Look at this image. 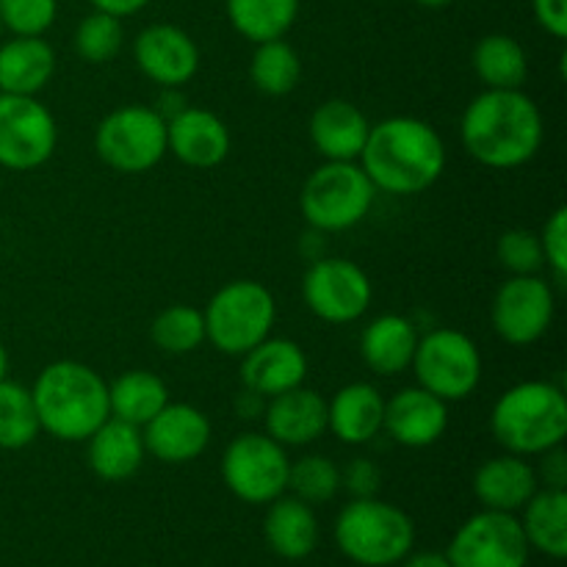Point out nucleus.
Instances as JSON below:
<instances>
[{
  "mask_svg": "<svg viewBox=\"0 0 567 567\" xmlns=\"http://www.w3.org/2000/svg\"><path fill=\"white\" fill-rule=\"evenodd\" d=\"M463 147L487 169H518L543 144V114L524 89H485L460 125Z\"/></svg>",
  "mask_w": 567,
  "mask_h": 567,
  "instance_id": "obj_1",
  "label": "nucleus"
},
{
  "mask_svg": "<svg viewBox=\"0 0 567 567\" xmlns=\"http://www.w3.org/2000/svg\"><path fill=\"white\" fill-rule=\"evenodd\" d=\"M358 161L377 192L413 197L441 181L446 169V144L430 122L391 116L371 125Z\"/></svg>",
  "mask_w": 567,
  "mask_h": 567,
  "instance_id": "obj_2",
  "label": "nucleus"
},
{
  "mask_svg": "<svg viewBox=\"0 0 567 567\" xmlns=\"http://www.w3.org/2000/svg\"><path fill=\"white\" fill-rule=\"evenodd\" d=\"M31 396L42 432L64 443L89 441L111 419L109 382L78 360H59L42 369Z\"/></svg>",
  "mask_w": 567,
  "mask_h": 567,
  "instance_id": "obj_3",
  "label": "nucleus"
},
{
  "mask_svg": "<svg viewBox=\"0 0 567 567\" xmlns=\"http://www.w3.org/2000/svg\"><path fill=\"white\" fill-rule=\"evenodd\" d=\"M491 432L507 454L537 457L567 437V399L554 382H518L498 396Z\"/></svg>",
  "mask_w": 567,
  "mask_h": 567,
  "instance_id": "obj_4",
  "label": "nucleus"
},
{
  "mask_svg": "<svg viewBox=\"0 0 567 567\" xmlns=\"http://www.w3.org/2000/svg\"><path fill=\"white\" fill-rule=\"evenodd\" d=\"M415 526L404 509L380 498H354L336 520V543L363 567L396 565L413 551Z\"/></svg>",
  "mask_w": 567,
  "mask_h": 567,
  "instance_id": "obj_5",
  "label": "nucleus"
},
{
  "mask_svg": "<svg viewBox=\"0 0 567 567\" xmlns=\"http://www.w3.org/2000/svg\"><path fill=\"white\" fill-rule=\"evenodd\" d=\"M205 341L221 354L244 358L249 349L271 336L277 319L275 297L255 280H233L210 297L203 310Z\"/></svg>",
  "mask_w": 567,
  "mask_h": 567,
  "instance_id": "obj_6",
  "label": "nucleus"
},
{
  "mask_svg": "<svg viewBox=\"0 0 567 567\" xmlns=\"http://www.w3.org/2000/svg\"><path fill=\"white\" fill-rule=\"evenodd\" d=\"M377 188L354 161H327L310 172L299 194L305 221L321 233H343L369 216Z\"/></svg>",
  "mask_w": 567,
  "mask_h": 567,
  "instance_id": "obj_7",
  "label": "nucleus"
},
{
  "mask_svg": "<svg viewBox=\"0 0 567 567\" xmlns=\"http://www.w3.org/2000/svg\"><path fill=\"white\" fill-rule=\"evenodd\" d=\"M100 161L122 175H144L166 155V120L150 105H122L94 131Z\"/></svg>",
  "mask_w": 567,
  "mask_h": 567,
  "instance_id": "obj_8",
  "label": "nucleus"
},
{
  "mask_svg": "<svg viewBox=\"0 0 567 567\" xmlns=\"http://www.w3.org/2000/svg\"><path fill=\"white\" fill-rule=\"evenodd\" d=\"M410 369L424 391L435 393L446 404L463 402L482 382V354L465 332L441 327L419 338Z\"/></svg>",
  "mask_w": 567,
  "mask_h": 567,
  "instance_id": "obj_9",
  "label": "nucleus"
},
{
  "mask_svg": "<svg viewBox=\"0 0 567 567\" xmlns=\"http://www.w3.org/2000/svg\"><path fill=\"white\" fill-rule=\"evenodd\" d=\"M286 446L260 432H244L221 454V480L227 491L247 504H271L288 491Z\"/></svg>",
  "mask_w": 567,
  "mask_h": 567,
  "instance_id": "obj_10",
  "label": "nucleus"
},
{
  "mask_svg": "<svg viewBox=\"0 0 567 567\" xmlns=\"http://www.w3.org/2000/svg\"><path fill=\"white\" fill-rule=\"evenodd\" d=\"M59 144L53 114L25 94H0V166L31 172L48 164Z\"/></svg>",
  "mask_w": 567,
  "mask_h": 567,
  "instance_id": "obj_11",
  "label": "nucleus"
},
{
  "mask_svg": "<svg viewBox=\"0 0 567 567\" xmlns=\"http://www.w3.org/2000/svg\"><path fill=\"white\" fill-rule=\"evenodd\" d=\"M446 557L452 567H526L529 543L513 513L482 509L460 526Z\"/></svg>",
  "mask_w": 567,
  "mask_h": 567,
  "instance_id": "obj_12",
  "label": "nucleus"
},
{
  "mask_svg": "<svg viewBox=\"0 0 567 567\" xmlns=\"http://www.w3.org/2000/svg\"><path fill=\"white\" fill-rule=\"evenodd\" d=\"M554 288L540 275H509L493 297V330L509 347H532L554 321Z\"/></svg>",
  "mask_w": 567,
  "mask_h": 567,
  "instance_id": "obj_13",
  "label": "nucleus"
},
{
  "mask_svg": "<svg viewBox=\"0 0 567 567\" xmlns=\"http://www.w3.org/2000/svg\"><path fill=\"white\" fill-rule=\"evenodd\" d=\"M302 297L310 313L327 324H352L369 310L374 288L358 264L343 258L316 260L302 280Z\"/></svg>",
  "mask_w": 567,
  "mask_h": 567,
  "instance_id": "obj_14",
  "label": "nucleus"
},
{
  "mask_svg": "<svg viewBox=\"0 0 567 567\" xmlns=\"http://www.w3.org/2000/svg\"><path fill=\"white\" fill-rule=\"evenodd\" d=\"M133 59L142 75L161 89H181L199 70V48L183 28L169 22L147 25L133 42Z\"/></svg>",
  "mask_w": 567,
  "mask_h": 567,
  "instance_id": "obj_15",
  "label": "nucleus"
},
{
  "mask_svg": "<svg viewBox=\"0 0 567 567\" xmlns=\"http://www.w3.org/2000/svg\"><path fill=\"white\" fill-rule=\"evenodd\" d=\"M144 449L155 460L183 465L197 460L210 443V421L192 404H166L155 419L142 426Z\"/></svg>",
  "mask_w": 567,
  "mask_h": 567,
  "instance_id": "obj_16",
  "label": "nucleus"
},
{
  "mask_svg": "<svg viewBox=\"0 0 567 567\" xmlns=\"http://www.w3.org/2000/svg\"><path fill=\"white\" fill-rule=\"evenodd\" d=\"M449 408L435 393L424 391L421 385L402 388L385 399V419L382 430L393 443L408 449H426L446 435Z\"/></svg>",
  "mask_w": 567,
  "mask_h": 567,
  "instance_id": "obj_17",
  "label": "nucleus"
},
{
  "mask_svg": "<svg viewBox=\"0 0 567 567\" xmlns=\"http://www.w3.org/2000/svg\"><path fill=\"white\" fill-rule=\"evenodd\" d=\"M166 153L192 169H214L230 153V131L214 111L186 105L166 122Z\"/></svg>",
  "mask_w": 567,
  "mask_h": 567,
  "instance_id": "obj_18",
  "label": "nucleus"
},
{
  "mask_svg": "<svg viewBox=\"0 0 567 567\" xmlns=\"http://www.w3.org/2000/svg\"><path fill=\"white\" fill-rule=\"evenodd\" d=\"M305 377H308V354L291 338H266L241 358L244 388L264 399L299 388Z\"/></svg>",
  "mask_w": 567,
  "mask_h": 567,
  "instance_id": "obj_19",
  "label": "nucleus"
},
{
  "mask_svg": "<svg viewBox=\"0 0 567 567\" xmlns=\"http://www.w3.org/2000/svg\"><path fill=\"white\" fill-rule=\"evenodd\" d=\"M264 421L266 435L280 446H308L327 432V402L310 388H291L269 399Z\"/></svg>",
  "mask_w": 567,
  "mask_h": 567,
  "instance_id": "obj_20",
  "label": "nucleus"
},
{
  "mask_svg": "<svg viewBox=\"0 0 567 567\" xmlns=\"http://www.w3.org/2000/svg\"><path fill=\"white\" fill-rule=\"evenodd\" d=\"M369 131V116L341 97L321 103L310 116V142L327 161H358Z\"/></svg>",
  "mask_w": 567,
  "mask_h": 567,
  "instance_id": "obj_21",
  "label": "nucleus"
},
{
  "mask_svg": "<svg viewBox=\"0 0 567 567\" xmlns=\"http://www.w3.org/2000/svg\"><path fill=\"white\" fill-rule=\"evenodd\" d=\"M385 399L369 382H352L327 402V430L347 446H365L382 432Z\"/></svg>",
  "mask_w": 567,
  "mask_h": 567,
  "instance_id": "obj_22",
  "label": "nucleus"
},
{
  "mask_svg": "<svg viewBox=\"0 0 567 567\" xmlns=\"http://www.w3.org/2000/svg\"><path fill=\"white\" fill-rule=\"evenodd\" d=\"M535 465L526 463L518 454H502L480 465L474 474V493L485 509L496 513H518L537 493Z\"/></svg>",
  "mask_w": 567,
  "mask_h": 567,
  "instance_id": "obj_23",
  "label": "nucleus"
},
{
  "mask_svg": "<svg viewBox=\"0 0 567 567\" xmlns=\"http://www.w3.org/2000/svg\"><path fill=\"white\" fill-rule=\"evenodd\" d=\"M89 468L103 482H127L138 474L144 463L142 426L109 419L89 437Z\"/></svg>",
  "mask_w": 567,
  "mask_h": 567,
  "instance_id": "obj_24",
  "label": "nucleus"
},
{
  "mask_svg": "<svg viewBox=\"0 0 567 567\" xmlns=\"http://www.w3.org/2000/svg\"><path fill=\"white\" fill-rule=\"evenodd\" d=\"M419 332L408 316H377L360 336V358L374 374L396 377L413 365Z\"/></svg>",
  "mask_w": 567,
  "mask_h": 567,
  "instance_id": "obj_25",
  "label": "nucleus"
},
{
  "mask_svg": "<svg viewBox=\"0 0 567 567\" xmlns=\"http://www.w3.org/2000/svg\"><path fill=\"white\" fill-rule=\"evenodd\" d=\"M55 53L42 37H14L0 48V94L33 97L50 83Z\"/></svg>",
  "mask_w": 567,
  "mask_h": 567,
  "instance_id": "obj_26",
  "label": "nucleus"
},
{
  "mask_svg": "<svg viewBox=\"0 0 567 567\" xmlns=\"http://www.w3.org/2000/svg\"><path fill=\"white\" fill-rule=\"evenodd\" d=\"M266 543L282 559H305L319 543V520L313 507L297 496H280L269 504L264 520Z\"/></svg>",
  "mask_w": 567,
  "mask_h": 567,
  "instance_id": "obj_27",
  "label": "nucleus"
},
{
  "mask_svg": "<svg viewBox=\"0 0 567 567\" xmlns=\"http://www.w3.org/2000/svg\"><path fill=\"white\" fill-rule=\"evenodd\" d=\"M166 404H169V388L161 377L150 374V371H125L109 385L111 419H120L125 424L144 426Z\"/></svg>",
  "mask_w": 567,
  "mask_h": 567,
  "instance_id": "obj_28",
  "label": "nucleus"
},
{
  "mask_svg": "<svg viewBox=\"0 0 567 567\" xmlns=\"http://www.w3.org/2000/svg\"><path fill=\"white\" fill-rule=\"evenodd\" d=\"M476 78L487 89H524L529 75V55L509 33H487L471 53Z\"/></svg>",
  "mask_w": 567,
  "mask_h": 567,
  "instance_id": "obj_29",
  "label": "nucleus"
},
{
  "mask_svg": "<svg viewBox=\"0 0 567 567\" xmlns=\"http://www.w3.org/2000/svg\"><path fill=\"white\" fill-rule=\"evenodd\" d=\"M524 535L529 548L554 559L567 557V493L537 491L524 507Z\"/></svg>",
  "mask_w": 567,
  "mask_h": 567,
  "instance_id": "obj_30",
  "label": "nucleus"
},
{
  "mask_svg": "<svg viewBox=\"0 0 567 567\" xmlns=\"http://www.w3.org/2000/svg\"><path fill=\"white\" fill-rule=\"evenodd\" d=\"M302 0H225L227 20L247 42L282 39L299 17Z\"/></svg>",
  "mask_w": 567,
  "mask_h": 567,
  "instance_id": "obj_31",
  "label": "nucleus"
},
{
  "mask_svg": "<svg viewBox=\"0 0 567 567\" xmlns=\"http://www.w3.org/2000/svg\"><path fill=\"white\" fill-rule=\"evenodd\" d=\"M249 81L269 97H286L302 81V59L286 39L255 44L252 61H249Z\"/></svg>",
  "mask_w": 567,
  "mask_h": 567,
  "instance_id": "obj_32",
  "label": "nucleus"
},
{
  "mask_svg": "<svg viewBox=\"0 0 567 567\" xmlns=\"http://www.w3.org/2000/svg\"><path fill=\"white\" fill-rule=\"evenodd\" d=\"M42 432L28 388L0 382V449H25Z\"/></svg>",
  "mask_w": 567,
  "mask_h": 567,
  "instance_id": "obj_33",
  "label": "nucleus"
},
{
  "mask_svg": "<svg viewBox=\"0 0 567 567\" xmlns=\"http://www.w3.org/2000/svg\"><path fill=\"white\" fill-rule=\"evenodd\" d=\"M150 338L166 354H188L205 343L203 310L192 305H172L155 316Z\"/></svg>",
  "mask_w": 567,
  "mask_h": 567,
  "instance_id": "obj_34",
  "label": "nucleus"
},
{
  "mask_svg": "<svg viewBox=\"0 0 567 567\" xmlns=\"http://www.w3.org/2000/svg\"><path fill=\"white\" fill-rule=\"evenodd\" d=\"M288 491L310 507L332 502L341 491V468L330 457L308 454V457L288 465Z\"/></svg>",
  "mask_w": 567,
  "mask_h": 567,
  "instance_id": "obj_35",
  "label": "nucleus"
},
{
  "mask_svg": "<svg viewBox=\"0 0 567 567\" xmlns=\"http://www.w3.org/2000/svg\"><path fill=\"white\" fill-rule=\"evenodd\" d=\"M75 53L89 64H109L120 55L125 44V28L120 17H111L105 11H92L83 17L75 28Z\"/></svg>",
  "mask_w": 567,
  "mask_h": 567,
  "instance_id": "obj_36",
  "label": "nucleus"
},
{
  "mask_svg": "<svg viewBox=\"0 0 567 567\" xmlns=\"http://www.w3.org/2000/svg\"><path fill=\"white\" fill-rule=\"evenodd\" d=\"M59 14V0H0V25L14 37H42Z\"/></svg>",
  "mask_w": 567,
  "mask_h": 567,
  "instance_id": "obj_37",
  "label": "nucleus"
},
{
  "mask_svg": "<svg viewBox=\"0 0 567 567\" xmlns=\"http://www.w3.org/2000/svg\"><path fill=\"white\" fill-rule=\"evenodd\" d=\"M498 264L509 271V275H540V269L546 266V258H543L540 236L532 230H515L502 233L496 244Z\"/></svg>",
  "mask_w": 567,
  "mask_h": 567,
  "instance_id": "obj_38",
  "label": "nucleus"
},
{
  "mask_svg": "<svg viewBox=\"0 0 567 567\" xmlns=\"http://www.w3.org/2000/svg\"><path fill=\"white\" fill-rule=\"evenodd\" d=\"M540 247L546 266L554 271L559 282L567 277V208H557L543 225Z\"/></svg>",
  "mask_w": 567,
  "mask_h": 567,
  "instance_id": "obj_39",
  "label": "nucleus"
},
{
  "mask_svg": "<svg viewBox=\"0 0 567 567\" xmlns=\"http://www.w3.org/2000/svg\"><path fill=\"white\" fill-rule=\"evenodd\" d=\"M382 474L380 465L369 457H358L341 471V487H347L354 498H374L380 493Z\"/></svg>",
  "mask_w": 567,
  "mask_h": 567,
  "instance_id": "obj_40",
  "label": "nucleus"
},
{
  "mask_svg": "<svg viewBox=\"0 0 567 567\" xmlns=\"http://www.w3.org/2000/svg\"><path fill=\"white\" fill-rule=\"evenodd\" d=\"M537 457H540V465L535 468L537 482H543L548 491H565L567 487V454H565L563 443L554 449H548V452L537 454Z\"/></svg>",
  "mask_w": 567,
  "mask_h": 567,
  "instance_id": "obj_41",
  "label": "nucleus"
},
{
  "mask_svg": "<svg viewBox=\"0 0 567 567\" xmlns=\"http://www.w3.org/2000/svg\"><path fill=\"white\" fill-rule=\"evenodd\" d=\"M537 25L554 39L567 37V0H532Z\"/></svg>",
  "mask_w": 567,
  "mask_h": 567,
  "instance_id": "obj_42",
  "label": "nucleus"
},
{
  "mask_svg": "<svg viewBox=\"0 0 567 567\" xmlns=\"http://www.w3.org/2000/svg\"><path fill=\"white\" fill-rule=\"evenodd\" d=\"M89 3L94 6V11H105V14L111 17H133L138 14V11L144 9V6H150L153 0H89Z\"/></svg>",
  "mask_w": 567,
  "mask_h": 567,
  "instance_id": "obj_43",
  "label": "nucleus"
},
{
  "mask_svg": "<svg viewBox=\"0 0 567 567\" xmlns=\"http://www.w3.org/2000/svg\"><path fill=\"white\" fill-rule=\"evenodd\" d=\"M186 105L188 103L181 97V94H177V89H164V92H161V97H158V105H155V111H158V114L164 116L166 122H169L172 116L181 114Z\"/></svg>",
  "mask_w": 567,
  "mask_h": 567,
  "instance_id": "obj_44",
  "label": "nucleus"
},
{
  "mask_svg": "<svg viewBox=\"0 0 567 567\" xmlns=\"http://www.w3.org/2000/svg\"><path fill=\"white\" fill-rule=\"evenodd\" d=\"M404 559H408L404 567H452L446 554H435V551H421V554H413V557L408 554Z\"/></svg>",
  "mask_w": 567,
  "mask_h": 567,
  "instance_id": "obj_45",
  "label": "nucleus"
},
{
  "mask_svg": "<svg viewBox=\"0 0 567 567\" xmlns=\"http://www.w3.org/2000/svg\"><path fill=\"white\" fill-rule=\"evenodd\" d=\"M419 6H424V9H446V6H452L454 0H415Z\"/></svg>",
  "mask_w": 567,
  "mask_h": 567,
  "instance_id": "obj_46",
  "label": "nucleus"
},
{
  "mask_svg": "<svg viewBox=\"0 0 567 567\" xmlns=\"http://www.w3.org/2000/svg\"><path fill=\"white\" fill-rule=\"evenodd\" d=\"M6 371H9V354H6L3 343H0V382L6 380Z\"/></svg>",
  "mask_w": 567,
  "mask_h": 567,
  "instance_id": "obj_47",
  "label": "nucleus"
},
{
  "mask_svg": "<svg viewBox=\"0 0 567 567\" xmlns=\"http://www.w3.org/2000/svg\"><path fill=\"white\" fill-rule=\"evenodd\" d=\"M0 28H3V25H0Z\"/></svg>",
  "mask_w": 567,
  "mask_h": 567,
  "instance_id": "obj_48",
  "label": "nucleus"
}]
</instances>
